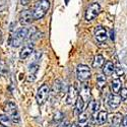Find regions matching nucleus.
I'll return each instance as SVG.
<instances>
[{
	"label": "nucleus",
	"instance_id": "nucleus-20",
	"mask_svg": "<svg viewBox=\"0 0 127 127\" xmlns=\"http://www.w3.org/2000/svg\"><path fill=\"white\" fill-rule=\"evenodd\" d=\"M84 103H86V102L83 101V99H82L81 97H78V99H77V101H76V103H75V111H76L78 114H80L81 112H83Z\"/></svg>",
	"mask_w": 127,
	"mask_h": 127
},
{
	"label": "nucleus",
	"instance_id": "nucleus-22",
	"mask_svg": "<svg viewBox=\"0 0 127 127\" xmlns=\"http://www.w3.org/2000/svg\"><path fill=\"white\" fill-rule=\"evenodd\" d=\"M7 73H8V68H7L6 63L3 60L0 59V75L5 76Z\"/></svg>",
	"mask_w": 127,
	"mask_h": 127
},
{
	"label": "nucleus",
	"instance_id": "nucleus-2",
	"mask_svg": "<svg viewBox=\"0 0 127 127\" xmlns=\"http://www.w3.org/2000/svg\"><path fill=\"white\" fill-rule=\"evenodd\" d=\"M49 8H50L49 0H39L35 6V8H34V10H33L35 20L43 18L47 14Z\"/></svg>",
	"mask_w": 127,
	"mask_h": 127
},
{
	"label": "nucleus",
	"instance_id": "nucleus-11",
	"mask_svg": "<svg viewBox=\"0 0 127 127\" xmlns=\"http://www.w3.org/2000/svg\"><path fill=\"white\" fill-rule=\"evenodd\" d=\"M121 97L120 96H117V95H115V94H112L110 95V96L108 97V105H109V107L111 109H117L119 107V105L121 103Z\"/></svg>",
	"mask_w": 127,
	"mask_h": 127
},
{
	"label": "nucleus",
	"instance_id": "nucleus-23",
	"mask_svg": "<svg viewBox=\"0 0 127 127\" xmlns=\"http://www.w3.org/2000/svg\"><path fill=\"white\" fill-rule=\"evenodd\" d=\"M100 109V103L98 101H93L91 103V110L94 114H96Z\"/></svg>",
	"mask_w": 127,
	"mask_h": 127
},
{
	"label": "nucleus",
	"instance_id": "nucleus-3",
	"mask_svg": "<svg viewBox=\"0 0 127 127\" xmlns=\"http://www.w3.org/2000/svg\"><path fill=\"white\" fill-rule=\"evenodd\" d=\"M50 95V88L48 84H43L38 89L37 95H36V101L38 105H43L48 100V97Z\"/></svg>",
	"mask_w": 127,
	"mask_h": 127
},
{
	"label": "nucleus",
	"instance_id": "nucleus-4",
	"mask_svg": "<svg viewBox=\"0 0 127 127\" xmlns=\"http://www.w3.org/2000/svg\"><path fill=\"white\" fill-rule=\"evenodd\" d=\"M4 110H5V113L11 118L13 123H18L19 122V114H18V111H17V107H16V105L14 103L8 102L5 105Z\"/></svg>",
	"mask_w": 127,
	"mask_h": 127
},
{
	"label": "nucleus",
	"instance_id": "nucleus-26",
	"mask_svg": "<svg viewBox=\"0 0 127 127\" xmlns=\"http://www.w3.org/2000/svg\"><path fill=\"white\" fill-rule=\"evenodd\" d=\"M115 71H116V75H117V77H118V76H121V75L123 74V69H122V67H120V66L116 67V68H115Z\"/></svg>",
	"mask_w": 127,
	"mask_h": 127
},
{
	"label": "nucleus",
	"instance_id": "nucleus-7",
	"mask_svg": "<svg viewBox=\"0 0 127 127\" xmlns=\"http://www.w3.org/2000/svg\"><path fill=\"white\" fill-rule=\"evenodd\" d=\"M78 99V92L75 89V87L70 86L67 91V95L65 98V103L67 105H75L76 101Z\"/></svg>",
	"mask_w": 127,
	"mask_h": 127
},
{
	"label": "nucleus",
	"instance_id": "nucleus-5",
	"mask_svg": "<svg viewBox=\"0 0 127 127\" xmlns=\"http://www.w3.org/2000/svg\"><path fill=\"white\" fill-rule=\"evenodd\" d=\"M76 77L81 82H86L87 80H89L91 77L90 67L87 65H83V64H79L76 68Z\"/></svg>",
	"mask_w": 127,
	"mask_h": 127
},
{
	"label": "nucleus",
	"instance_id": "nucleus-14",
	"mask_svg": "<svg viewBox=\"0 0 127 127\" xmlns=\"http://www.w3.org/2000/svg\"><path fill=\"white\" fill-rule=\"evenodd\" d=\"M13 124V121L7 114H0V125L4 127H11Z\"/></svg>",
	"mask_w": 127,
	"mask_h": 127
},
{
	"label": "nucleus",
	"instance_id": "nucleus-31",
	"mask_svg": "<svg viewBox=\"0 0 127 127\" xmlns=\"http://www.w3.org/2000/svg\"><path fill=\"white\" fill-rule=\"evenodd\" d=\"M126 64H127V60H126Z\"/></svg>",
	"mask_w": 127,
	"mask_h": 127
},
{
	"label": "nucleus",
	"instance_id": "nucleus-25",
	"mask_svg": "<svg viewBox=\"0 0 127 127\" xmlns=\"http://www.w3.org/2000/svg\"><path fill=\"white\" fill-rule=\"evenodd\" d=\"M120 97L122 100H127V89H122L120 91Z\"/></svg>",
	"mask_w": 127,
	"mask_h": 127
},
{
	"label": "nucleus",
	"instance_id": "nucleus-29",
	"mask_svg": "<svg viewBox=\"0 0 127 127\" xmlns=\"http://www.w3.org/2000/svg\"><path fill=\"white\" fill-rule=\"evenodd\" d=\"M70 127H80V126H79L78 124H72Z\"/></svg>",
	"mask_w": 127,
	"mask_h": 127
},
{
	"label": "nucleus",
	"instance_id": "nucleus-17",
	"mask_svg": "<svg viewBox=\"0 0 127 127\" xmlns=\"http://www.w3.org/2000/svg\"><path fill=\"white\" fill-rule=\"evenodd\" d=\"M89 122V114L87 112H81L79 115H78V121H77V124L80 126V127H83L86 126Z\"/></svg>",
	"mask_w": 127,
	"mask_h": 127
},
{
	"label": "nucleus",
	"instance_id": "nucleus-27",
	"mask_svg": "<svg viewBox=\"0 0 127 127\" xmlns=\"http://www.w3.org/2000/svg\"><path fill=\"white\" fill-rule=\"evenodd\" d=\"M121 127H127V115H125L122 118V122H121Z\"/></svg>",
	"mask_w": 127,
	"mask_h": 127
},
{
	"label": "nucleus",
	"instance_id": "nucleus-32",
	"mask_svg": "<svg viewBox=\"0 0 127 127\" xmlns=\"http://www.w3.org/2000/svg\"><path fill=\"white\" fill-rule=\"evenodd\" d=\"M2 127H4V126H2Z\"/></svg>",
	"mask_w": 127,
	"mask_h": 127
},
{
	"label": "nucleus",
	"instance_id": "nucleus-12",
	"mask_svg": "<svg viewBox=\"0 0 127 127\" xmlns=\"http://www.w3.org/2000/svg\"><path fill=\"white\" fill-rule=\"evenodd\" d=\"M122 116L121 114L119 113H115V114H112L111 116L108 117V121H109V124L111 127H119L121 125V122H122Z\"/></svg>",
	"mask_w": 127,
	"mask_h": 127
},
{
	"label": "nucleus",
	"instance_id": "nucleus-15",
	"mask_svg": "<svg viewBox=\"0 0 127 127\" xmlns=\"http://www.w3.org/2000/svg\"><path fill=\"white\" fill-rule=\"evenodd\" d=\"M80 97L83 99L84 102H88L91 98V89L87 84H83L80 90Z\"/></svg>",
	"mask_w": 127,
	"mask_h": 127
},
{
	"label": "nucleus",
	"instance_id": "nucleus-10",
	"mask_svg": "<svg viewBox=\"0 0 127 127\" xmlns=\"http://www.w3.org/2000/svg\"><path fill=\"white\" fill-rule=\"evenodd\" d=\"M33 52H34V45L32 43H29V44L25 45L22 48V50H20V52H19V58L22 60H25L30 55H32V53H33Z\"/></svg>",
	"mask_w": 127,
	"mask_h": 127
},
{
	"label": "nucleus",
	"instance_id": "nucleus-19",
	"mask_svg": "<svg viewBox=\"0 0 127 127\" xmlns=\"http://www.w3.org/2000/svg\"><path fill=\"white\" fill-rule=\"evenodd\" d=\"M104 57L102 55H97L95 56L94 61H93V67L94 68H100L104 65Z\"/></svg>",
	"mask_w": 127,
	"mask_h": 127
},
{
	"label": "nucleus",
	"instance_id": "nucleus-8",
	"mask_svg": "<svg viewBox=\"0 0 127 127\" xmlns=\"http://www.w3.org/2000/svg\"><path fill=\"white\" fill-rule=\"evenodd\" d=\"M35 20V17H34V13L31 11L29 9H26V10H23L22 12L19 14V23L20 25L23 26H28L30 24H32V22Z\"/></svg>",
	"mask_w": 127,
	"mask_h": 127
},
{
	"label": "nucleus",
	"instance_id": "nucleus-30",
	"mask_svg": "<svg viewBox=\"0 0 127 127\" xmlns=\"http://www.w3.org/2000/svg\"><path fill=\"white\" fill-rule=\"evenodd\" d=\"M83 127H91V126H89V125H86V126H83Z\"/></svg>",
	"mask_w": 127,
	"mask_h": 127
},
{
	"label": "nucleus",
	"instance_id": "nucleus-28",
	"mask_svg": "<svg viewBox=\"0 0 127 127\" xmlns=\"http://www.w3.org/2000/svg\"><path fill=\"white\" fill-rule=\"evenodd\" d=\"M31 1H32V0H20V4H22L23 6H26V5H28Z\"/></svg>",
	"mask_w": 127,
	"mask_h": 127
},
{
	"label": "nucleus",
	"instance_id": "nucleus-24",
	"mask_svg": "<svg viewBox=\"0 0 127 127\" xmlns=\"http://www.w3.org/2000/svg\"><path fill=\"white\" fill-rule=\"evenodd\" d=\"M63 117H64L63 113H61V112H56V114H55V116H54V120H55L57 123H59V122H61V121L63 120Z\"/></svg>",
	"mask_w": 127,
	"mask_h": 127
},
{
	"label": "nucleus",
	"instance_id": "nucleus-18",
	"mask_svg": "<svg viewBox=\"0 0 127 127\" xmlns=\"http://www.w3.org/2000/svg\"><path fill=\"white\" fill-rule=\"evenodd\" d=\"M108 113L106 112V111H100L98 116H97V122L99 125H103L105 124L106 122L108 121Z\"/></svg>",
	"mask_w": 127,
	"mask_h": 127
},
{
	"label": "nucleus",
	"instance_id": "nucleus-21",
	"mask_svg": "<svg viewBox=\"0 0 127 127\" xmlns=\"http://www.w3.org/2000/svg\"><path fill=\"white\" fill-rule=\"evenodd\" d=\"M106 82H107V79H106V75L104 74H99L97 76V83L99 88H104L106 86Z\"/></svg>",
	"mask_w": 127,
	"mask_h": 127
},
{
	"label": "nucleus",
	"instance_id": "nucleus-13",
	"mask_svg": "<svg viewBox=\"0 0 127 127\" xmlns=\"http://www.w3.org/2000/svg\"><path fill=\"white\" fill-rule=\"evenodd\" d=\"M113 72H115V65L114 63L111 61H107L103 66V73L106 76H110L113 74Z\"/></svg>",
	"mask_w": 127,
	"mask_h": 127
},
{
	"label": "nucleus",
	"instance_id": "nucleus-9",
	"mask_svg": "<svg viewBox=\"0 0 127 127\" xmlns=\"http://www.w3.org/2000/svg\"><path fill=\"white\" fill-rule=\"evenodd\" d=\"M95 38L97 39L99 43H104V42H106V40L108 39L107 30L102 26H98L95 29Z\"/></svg>",
	"mask_w": 127,
	"mask_h": 127
},
{
	"label": "nucleus",
	"instance_id": "nucleus-1",
	"mask_svg": "<svg viewBox=\"0 0 127 127\" xmlns=\"http://www.w3.org/2000/svg\"><path fill=\"white\" fill-rule=\"evenodd\" d=\"M37 32L36 27H30V28H20L16 33L14 34V36L12 37V42L11 44L13 47H19L25 41L29 40L30 38H32Z\"/></svg>",
	"mask_w": 127,
	"mask_h": 127
},
{
	"label": "nucleus",
	"instance_id": "nucleus-16",
	"mask_svg": "<svg viewBox=\"0 0 127 127\" xmlns=\"http://www.w3.org/2000/svg\"><path fill=\"white\" fill-rule=\"evenodd\" d=\"M122 83H121V80L120 79H118V78H116V79H114L112 82H111V90H112V92H113V94H115V95H117V94H119L120 93V91L122 90Z\"/></svg>",
	"mask_w": 127,
	"mask_h": 127
},
{
	"label": "nucleus",
	"instance_id": "nucleus-6",
	"mask_svg": "<svg viewBox=\"0 0 127 127\" xmlns=\"http://www.w3.org/2000/svg\"><path fill=\"white\" fill-rule=\"evenodd\" d=\"M100 12H101L100 4L99 3H93L88 7L86 14H84V17H86V19L88 20V22H91V20L96 18L99 15Z\"/></svg>",
	"mask_w": 127,
	"mask_h": 127
}]
</instances>
